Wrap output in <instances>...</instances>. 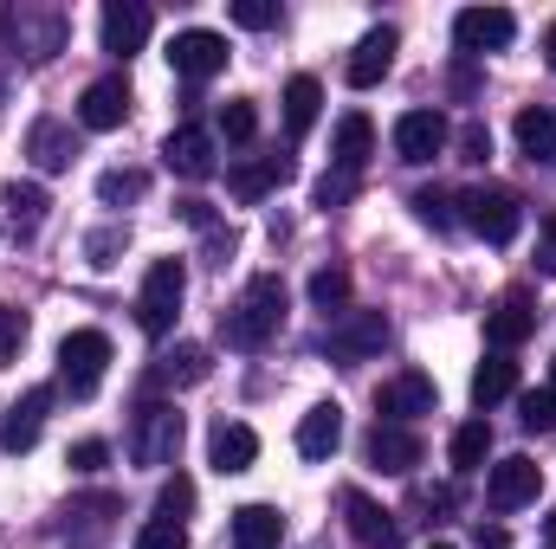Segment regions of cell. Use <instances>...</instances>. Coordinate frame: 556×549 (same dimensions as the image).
Here are the masks:
<instances>
[{"mask_svg":"<svg viewBox=\"0 0 556 549\" xmlns=\"http://www.w3.org/2000/svg\"><path fill=\"white\" fill-rule=\"evenodd\" d=\"M278 323H285V284L273 272H260L227 310H220V336L233 343V349H266L278 336Z\"/></svg>","mask_w":556,"mask_h":549,"instance_id":"obj_1","label":"cell"},{"mask_svg":"<svg viewBox=\"0 0 556 549\" xmlns=\"http://www.w3.org/2000/svg\"><path fill=\"white\" fill-rule=\"evenodd\" d=\"M124 452H130L137 465H175V452H181V413L168 408V401H142V408L130 413Z\"/></svg>","mask_w":556,"mask_h":549,"instance_id":"obj_2","label":"cell"},{"mask_svg":"<svg viewBox=\"0 0 556 549\" xmlns=\"http://www.w3.org/2000/svg\"><path fill=\"white\" fill-rule=\"evenodd\" d=\"M459 207H466V227H472L485 246H511V240H518V227H525V201H518L511 188H498V181L472 188Z\"/></svg>","mask_w":556,"mask_h":549,"instance_id":"obj_3","label":"cell"},{"mask_svg":"<svg viewBox=\"0 0 556 549\" xmlns=\"http://www.w3.org/2000/svg\"><path fill=\"white\" fill-rule=\"evenodd\" d=\"M104 369H111V336L104 330H72L59 343V382L72 388V401H91Z\"/></svg>","mask_w":556,"mask_h":549,"instance_id":"obj_4","label":"cell"},{"mask_svg":"<svg viewBox=\"0 0 556 549\" xmlns=\"http://www.w3.org/2000/svg\"><path fill=\"white\" fill-rule=\"evenodd\" d=\"M181 291H188V272H181V259H155V266L142 272L137 323L149 330V336H168V330H175V317H181Z\"/></svg>","mask_w":556,"mask_h":549,"instance_id":"obj_5","label":"cell"},{"mask_svg":"<svg viewBox=\"0 0 556 549\" xmlns=\"http://www.w3.org/2000/svg\"><path fill=\"white\" fill-rule=\"evenodd\" d=\"M7 33H13V46H20L33 65H46L52 52H65V33H72V26H65L59 7H13V13H7Z\"/></svg>","mask_w":556,"mask_h":549,"instance_id":"obj_6","label":"cell"},{"mask_svg":"<svg viewBox=\"0 0 556 549\" xmlns=\"http://www.w3.org/2000/svg\"><path fill=\"white\" fill-rule=\"evenodd\" d=\"M168 65H175V78L207 85L214 72H227V39H220V33H207V26H188V33H175Z\"/></svg>","mask_w":556,"mask_h":549,"instance_id":"obj_7","label":"cell"},{"mask_svg":"<svg viewBox=\"0 0 556 549\" xmlns=\"http://www.w3.org/2000/svg\"><path fill=\"white\" fill-rule=\"evenodd\" d=\"M538 491H544V472H538V459H525V452L498 459L492 478H485V505H492V511H525V505H538Z\"/></svg>","mask_w":556,"mask_h":549,"instance_id":"obj_8","label":"cell"},{"mask_svg":"<svg viewBox=\"0 0 556 549\" xmlns=\"http://www.w3.org/2000/svg\"><path fill=\"white\" fill-rule=\"evenodd\" d=\"M453 39H459L466 59H479V52H505V46L518 39V20H511L505 7H466V13L453 20Z\"/></svg>","mask_w":556,"mask_h":549,"instance_id":"obj_9","label":"cell"},{"mask_svg":"<svg viewBox=\"0 0 556 549\" xmlns=\"http://www.w3.org/2000/svg\"><path fill=\"white\" fill-rule=\"evenodd\" d=\"M382 343H389V317H382V310H343V317L330 323V336H324V349L343 356V362H363V356H376Z\"/></svg>","mask_w":556,"mask_h":549,"instance_id":"obj_10","label":"cell"},{"mask_svg":"<svg viewBox=\"0 0 556 549\" xmlns=\"http://www.w3.org/2000/svg\"><path fill=\"white\" fill-rule=\"evenodd\" d=\"M343 524H350V537L363 549H402V524H395L369 491H356V485L343 491Z\"/></svg>","mask_w":556,"mask_h":549,"instance_id":"obj_11","label":"cell"},{"mask_svg":"<svg viewBox=\"0 0 556 549\" xmlns=\"http://www.w3.org/2000/svg\"><path fill=\"white\" fill-rule=\"evenodd\" d=\"M433 382L420 375V369H408V375H395V382H382L376 388V413L389 420V426H408V420H420V413H433Z\"/></svg>","mask_w":556,"mask_h":549,"instance_id":"obj_12","label":"cell"},{"mask_svg":"<svg viewBox=\"0 0 556 549\" xmlns=\"http://www.w3.org/2000/svg\"><path fill=\"white\" fill-rule=\"evenodd\" d=\"M446 142H453V130H446V117H440V111H408V117L395 124V155H402L408 168H427Z\"/></svg>","mask_w":556,"mask_h":549,"instance_id":"obj_13","label":"cell"},{"mask_svg":"<svg viewBox=\"0 0 556 549\" xmlns=\"http://www.w3.org/2000/svg\"><path fill=\"white\" fill-rule=\"evenodd\" d=\"M395 46H402V33H395V26L363 33V39H356V52H350V72H343V78H350L356 91H376V85L389 78V65H395Z\"/></svg>","mask_w":556,"mask_h":549,"instance_id":"obj_14","label":"cell"},{"mask_svg":"<svg viewBox=\"0 0 556 549\" xmlns=\"http://www.w3.org/2000/svg\"><path fill=\"white\" fill-rule=\"evenodd\" d=\"M531 330H538V304H531L525 291H505V297L485 310V343H492L498 356H505V349H518Z\"/></svg>","mask_w":556,"mask_h":549,"instance_id":"obj_15","label":"cell"},{"mask_svg":"<svg viewBox=\"0 0 556 549\" xmlns=\"http://www.w3.org/2000/svg\"><path fill=\"white\" fill-rule=\"evenodd\" d=\"M149 26H155V13L142 0H104V52H117V59L142 52L149 46Z\"/></svg>","mask_w":556,"mask_h":549,"instance_id":"obj_16","label":"cell"},{"mask_svg":"<svg viewBox=\"0 0 556 549\" xmlns=\"http://www.w3.org/2000/svg\"><path fill=\"white\" fill-rule=\"evenodd\" d=\"M130 117V85L111 72V78H91L85 85V98H78V124L85 130H117Z\"/></svg>","mask_w":556,"mask_h":549,"instance_id":"obj_17","label":"cell"},{"mask_svg":"<svg viewBox=\"0 0 556 549\" xmlns=\"http://www.w3.org/2000/svg\"><path fill=\"white\" fill-rule=\"evenodd\" d=\"M162 162L175 168V175H188V181H207L220 162H214V137L201 130V124H181L175 137L162 142Z\"/></svg>","mask_w":556,"mask_h":549,"instance_id":"obj_18","label":"cell"},{"mask_svg":"<svg viewBox=\"0 0 556 549\" xmlns=\"http://www.w3.org/2000/svg\"><path fill=\"white\" fill-rule=\"evenodd\" d=\"M46 408H52V388H26V395L7 408L0 446H7V452H33V446H39V426H46Z\"/></svg>","mask_w":556,"mask_h":549,"instance_id":"obj_19","label":"cell"},{"mask_svg":"<svg viewBox=\"0 0 556 549\" xmlns=\"http://www.w3.org/2000/svg\"><path fill=\"white\" fill-rule=\"evenodd\" d=\"M369 465H376V472H415L420 465V433L415 426L376 420V433H369Z\"/></svg>","mask_w":556,"mask_h":549,"instance_id":"obj_20","label":"cell"},{"mask_svg":"<svg viewBox=\"0 0 556 549\" xmlns=\"http://www.w3.org/2000/svg\"><path fill=\"white\" fill-rule=\"evenodd\" d=\"M207 375H214V356H207L201 343H175L168 356H155V375H149V382H155V388H201Z\"/></svg>","mask_w":556,"mask_h":549,"instance_id":"obj_21","label":"cell"},{"mask_svg":"<svg viewBox=\"0 0 556 549\" xmlns=\"http://www.w3.org/2000/svg\"><path fill=\"white\" fill-rule=\"evenodd\" d=\"M207 459H214V472H220V478H233V472H247V465L260 459V433H253V426H240V420H220V426H214V439H207Z\"/></svg>","mask_w":556,"mask_h":549,"instance_id":"obj_22","label":"cell"},{"mask_svg":"<svg viewBox=\"0 0 556 549\" xmlns=\"http://www.w3.org/2000/svg\"><path fill=\"white\" fill-rule=\"evenodd\" d=\"M26 155H33V168H39V175H59V168H72L78 137H72L59 117H39V124L26 130Z\"/></svg>","mask_w":556,"mask_h":549,"instance_id":"obj_23","label":"cell"},{"mask_svg":"<svg viewBox=\"0 0 556 549\" xmlns=\"http://www.w3.org/2000/svg\"><path fill=\"white\" fill-rule=\"evenodd\" d=\"M369 155H376V124H369L363 111H350V117L337 124V137H330V162H337L343 175H363Z\"/></svg>","mask_w":556,"mask_h":549,"instance_id":"obj_24","label":"cell"},{"mask_svg":"<svg viewBox=\"0 0 556 549\" xmlns=\"http://www.w3.org/2000/svg\"><path fill=\"white\" fill-rule=\"evenodd\" d=\"M343 446V408L337 401H317V408L298 420V452L304 459H330Z\"/></svg>","mask_w":556,"mask_h":549,"instance_id":"obj_25","label":"cell"},{"mask_svg":"<svg viewBox=\"0 0 556 549\" xmlns=\"http://www.w3.org/2000/svg\"><path fill=\"white\" fill-rule=\"evenodd\" d=\"M285 181H291V155H260V162H240V168L227 175V188H233L240 201H266Z\"/></svg>","mask_w":556,"mask_h":549,"instance_id":"obj_26","label":"cell"},{"mask_svg":"<svg viewBox=\"0 0 556 549\" xmlns=\"http://www.w3.org/2000/svg\"><path fill=\"white\" fill-rule=\"evenodd\" d=\"M285 537V518L273 505H240L233 511V549H278Z\"/></svg>","mask_w":556,"mask_h":549,"instance_id":"obj_27","label":"cell"},{"mask_svg":"<svg viewBox=\"0 0 556 549\" xmlns=\"http://www.w3.org/2000/svg\"><path fill=\"white\" fill-rule=\"evenodd\" d=\"M518 149H525L531 162L556 168V111H551V104H531V111H518Z\"/></svg>","mask_w":556,"mask_h":549,"instance_id":"obj_28","label":"cell"},{"mask_svg":"<svg viewBox=\"0 0 556 549\" xmlns=\"http://www.w3.org/2000/svg\"><path fill=\"white\" fill-rule=\"evenodd\" d=\"M46 207H52V201H46V188H39V181H13V188H7V220H13V240H33V233L46 227Z\"/></svg>","mask_w":556,"mask_h":549,"instance_id":"obj_29","label":"cell"},{"mask_svg":"<svg viewBox=\"0 0 556 549\" xmlns=\"http://www.w3.org/2000/svg\"><path fill=\"white\" fill-rule=\"evenodd\" d=\"M317 104H324V85H317L311 72H298V78L285 85V130H291V137H311Z\"/></svg>","mask_w":556,"mask_h":549,"instance_id":"obj_30","label":"cell"},{"mask_svg":"<svg viewBox=\"0 0 556 549\" xmlns=\"http://www.w3.org/2000/svg\"><path fill=\"white\" fill-rule=\"evenodd\" d=\"M505 395H518V362H505V356L479 362V375H472V401H479V408H498Z\"/></svg>","mask_w":556,"mask_h":549,"instance_id":"obj_31","label":"cell"},{"mask_svg":"<svg viewBox=\"0 0 556 549\" xmlns=\"http://www.w3.org/2000/svg\"><path fill=\"white\" fill-rule=\"evenodd\" d=\"M446 452H453V472H479V465H485V452H492V426H485V420H466V426L453 433V446H446Z\"/></svg>","mask_w":556,"mask_h":549,"instance_id":"obj_32","label":"cell"},{"mask_svg":"<svg viewBox=\"0 0 556 549\" xmlns=\"http://www.w3.org/2000/svg\"><path fill=\"white\" fill-rule=\"evenodd\" d=\"M149 194V175L142 168H111V175H98V201L104 207H124V201H142Z\"/></svg>","mask_w":556,"mask_h":549,"instance_id":"obj_33","label":"cell"},{"mask_svg":"<svg viewBox=\"0 0 556 549\" xmlns=\"http://www.w3.org/2000/svg\"><path fill=\"white\" fill-rule=\"evenodd\" d=\"M311 304H317V310H343V304H350V272H343V266L311 272Z\"/></svg>","mask_w":556,"mask_h":549,"instance_id":"obj_34","label":"cell"},{"mask_svg":"<svg viewBox=\"0 0 556 549\" xmlns=\"http://www.w3.org/2000/svg\"><path fill=\"white\" fill-rule=\"evenodd\" d=\"M518 420H525V433H556V388H531L518 401Z\"/></svg>","mask_w":556,"mask_h":549,"instance_id":"obj_35","label":"cell"},{"mask_svg":"<svg viewBox=\"0 0 556 549\" xmlns=\"http://www.w3.org/2000/svg\"><path fill=\"white\" fill-rule=\"evenodd\" d=\"M260 130V111H253V98H233V104H220V137L227 142H253Z\"/></svg>","mask_w":556,"mask_h":549,"instance_id":"obj_36","label":"cell"},{"mask_svg":"<svg viewBox=\"0 0 556 549\" xmlns=\"http://www.w3.org/2000/svg\"><path fill=\"white\" fill-rule=\"evenodd\" d=\"M117 253H124V227H104V233H91V240H85L91 272H111V266H117Z\"/></svg>","mask_w":556,"mask_h":549,"instance_id":"obj_37","label":"cell"},{"mask_svg":"<svg viewBox=\"0 0 556 549\" xmlns=\"http://www.w3.org/2000/svg\"><path fill=\"white\" fill-rule=\"evenodd\" d=\"M155 511H162V518H168V524H181V518H188V511H194V485H188V478H181V472H175V478H168V485H162V498H155Z\"/></svg>","mask_w":556,"mask_h":549,"instance_id":"obj_38","label":"cell"},{"mask_svg":"<svg viewBox=\"0 0 556 549\" xmlns=\"http://www.w3.org/2000/svg\"><path fill=\"white\" fill-rule=\"evenodd\" d=\"M137 549H188V531L168 524V518H155V524H142L137 531Z\"/></svg>","mask_w":556,"mask_h":549,"instance_id":"obj_39","label":"cell"},{"mask_svg":"<svg viewBox=\"0 0 556 549\" xmlns=\"http://www.w3.org/2000/svg\"><path fill=\"white\" fill-rule=\"evenodd\" d=\"M350 201H356V175L330 168V175L317 181V207H350Z\"/></svg>","mask_w":556,"mask_h":549,"instance_id":"obj_40","label":"cell"},{"mask_svg":"<svg viewBox=\"0 0 556 549\" xmlns=\"http://www.w3.org/2000/svg\"><path fill=\"white\" fill-rule=\"evenodd\" d=\"M20 343H26V317H20L13 304H0V369L20 356Z\"/></svg>","mask_w":556,"mask_h":549,"instance_id":"obj_41","label":"cell"},{"mask_svg":"<svg viewBox=\"0 0 556 549\" xmlns=\"http://www.w3.org/2000/svg\"><path fill=\"white\" fill-rule=\"evenodd\" d=\"M446 207H453V201H446L440 188H420V194H415V214L433 227V233H446V227H453V214H446Z\"/></svg>","mask_w":556,"mask_h":549,"instance_id":"obj_42","label":"cell"},{"mask_svg":"<svg viewBox=\"0 0 556 549\" xmlns=\"http://www.w3.org/2000/svg\"><path fill=\"white\" fill-rule=\"evenodd\" d=\"M233 20L253 26V33H266V26H278V7L273 0H233Z\"/></svg>","mask_w":556,"mask_h":549,"instance_id":"obj_43","label":"cell"},{"mask_svg":"<svg viewBox=\"0 0 556 549\" xmlns=\"http://www.w3.org/2000/svg\"><path fill=\"white\" fill-rule=\"evenodd\" d=\"M111 465V446L104 439H78L72 446V472H104Z\"/></svg>","mask_w":556,"mask_h":549,"instance_id":"obj_44","label":"cell"},{"mask_svg":"<svg viewBox=\"0 0 556 549\" xmlns=\"http://www.w3.org/2000/svg\"><path fill=\"white\" fill-rule=\"evenodd\" d=\"M459 155H466V162H485V155H492V130H485V124H466V130H459Z\"/></svg>","mask_w":556,"mask_h":549,"instance_id":"obj_45","label":"cell"},{"mask_svg":"<svg viewBox=\"0 0 556 549\" xmlns=\"http://www.w3.org/2000/svg\"><path fill=\"white\" fill-rule=\"evenodd\" d=\"M538 272L544 278H556V214L538 227Z\"/></svg>","mask_w":556,"mask_h":549,"instance_id":"obj_46","label":"cell"},{"mask_svg":"<svg viewBox=\"0 0 556 549\" xmlns=\"http://www.w3.org/2000/svg\"><path fill=\"white\" fill-rule=\"evenodd\" d=\"M472 85H479V72L472 65H453V98H472Z\"/></svg>","mask_w":556,"mask_h":549,"instance_id":"obj_47","label":"cell"},{"mask_svg":"<svg viewBox=\"0 0 556 549\" xmlns=\"http://www.w3.org/2000/svg\"><path fill=\"white\" fill-rule=\"evenodd\" d=\"M479 549H505V531H485L479 524Z\"/></svg>","mask_w":556,"mask_h":549,"instance_id":"obj_48","label":"cell"},{"mask_svg":"<svg viewBox=\"0 0 556 549\" xmlns=\"http://www.w3.org/2000/svg\"><path fill=\"white\" fill-rule=\"evenodd\" d=\"M544 59H551V72H556V20L544 26Z\"/></svg>","mask_w":556,"mask_h":549,"instance_id":"obj_49","label":"cell"},{"mask_svg":"<svg viewBox=\"0 0 556 549\" xmlns=\"http://www.w3.org/2000/svg\"><path fill=\"white\" fill-rule=\"evenodd\" d=\"M544 531H551V544H556V511H551V524H544Z\"/></svg>","mask_w":556,"mask_h":549,"instance_id":"obj_50","label":"cell"},{"mask_svg":"<svg viewBox=\"0 0 556 549\" xmlns=\"http://www.w3.org/2000/svg\"><path fill=\"white\" fill-rule=\"evenodd\" d=\"M551 388H556V362H551Z\"/></svg>","mask_w":556,"mask_h":549,"instance_id":"obj_51","label":"cell"},{"mask_svg":"<svg viewBox=\"0 0 556 549\" xmlns=\"http://www.w3.org/2000/svg\"><path fill=\"white\" fill-rule=\"evenodd\" d=\"M433 549H453V544H433Z\"/></svg>","mask_w":556,"mask_h":549,"instance_id":"obj_52","label":"cell"}]
</instances>
